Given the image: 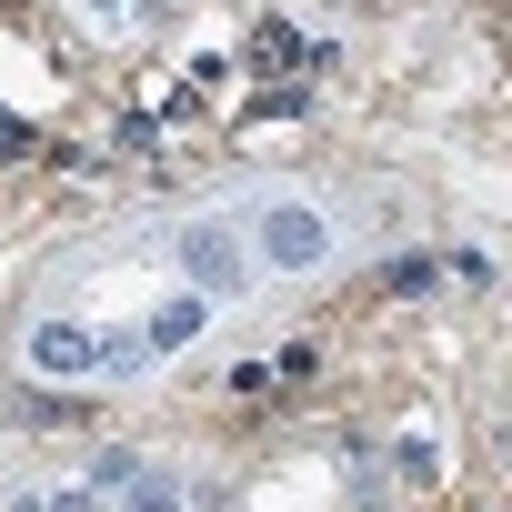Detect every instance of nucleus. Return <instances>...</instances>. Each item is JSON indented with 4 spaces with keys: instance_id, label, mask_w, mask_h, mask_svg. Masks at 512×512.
Segmentation results:
<instances>
[{
    "instance_id": "nucleus-1",
    "label": "nucleus",
    "mask_w": 512,
    "mask_h": 512,
    "mask_svg": "<svg viewBox=\"0 0 512 512\" xmlns=\"http://www.w3.org/2000/svg\"><path fill=\"white\" fill-rule=\"evenodd\" d=\"M322 262H332V221L312 201H272L251 231V272H322Z\"/></svg>"
},
{
    "instance_id": "nucleus-2",
    "label": "nucleus",
    "mask_w": 512,
    "mask_h": 512,
    "mask_svg": "<svg viewBox=\"0 0 512 512\" xmlns=\"http://www.w3.org/2000/svg\"><path fill=\"white\" fill-rule=\"evenodd\" d=\"M181 272H191V302H241L251 292V251L231 221H191L181 231Z\"/></svg>"
},
{
    "instance_id": "nucleus-3",
    "label": "nucleus",
    "mask_w": 512,
    "mask_h": 512,
    "mask_svg": "<svg viewBox=\"0 0 512 512\" xmlns=\"http://www.w3.org/2000/svg\"><path fill=\"white\" fill-rule=\"evenodd\" d=\"M31 362H41V372H91V332H81V322H41V332H31Z\"/></svg>"
},
{
    "instance_id": "nucleus-4",
    "label": "nucleus",
    "mask_w": 512,
    "mask_h": 512,
    "mask_svg": "<svg viewBox=\"0 0 512 512\" xmlns=\"http://www.w3.org/2000/svg\"><path fill=\"white\" fill-rule=\"evenodd\" d=\"M201 322H211V302H161L141 342H151V352H181V342H201Z\"/></svg>"
},
{
    "instance_id": "nucleus-5",
    "label": "nucleus",
    "mask_w": 512,
    "mask_h": 512,
    "mask_svg": "<svg viewBox=\"0 0 512 512\" xmlns=\"http://www.w3.org/2000/svg\"><path fill=\"white\" fill-rule=\"evenodd\" d=\"M91 372L131 382V372H151V342H141V332H91Z\"/></svg>"
},
{
    "instance_id": "nucleus-6",
    "label": "nucleus",
    "mask_w": 512,
    "mask_h": 512,
    "mask_svg": "<svg viewBox=\"0 0 512 512\" xmlns=\"http://www.w3.org/2000/svg\"><path fill=\"white\" fill-rule=\"evenodd\" d=\"M121 512H181V482H171L161 462H141V472L121 482Z\"/></svg>"
},
{
    "instance_id": "nucleus-7",
    "label": "nucleus",
    "mask_w": 512,
    "mask_h": 512,
    "mask_svg": "<svg viewBox=\"0 0 512 512\" xmlns=\"http://www.w3.org/2000/svg\"><path fill=\"white\" fill-rule=\"evenodd\" d=\"M302 61H312V51H302L282 21H262V41H251V71H302Z\"/></svg>"
},
{
    "instance_id": "nucleus-8",
    "label": "nucleus",
    "mask_w": 512,
    "mask_h": 512,
    "mask_svg": "<svg viewBox=\"0 0 512 512\" xmlns=\"http://www.w3.org/2000/svg\"><path fill=\"white\" fill-rule=\"evenodd\" d=\"M382 292H432V251H402V262L382 272Z\"/></svg>"
},
{
    "instance_id": "nucleus-9",
    "label": "nucleus",
    "mask_w": 512,
    "mask_h": 512,
    "mask_svg": "<svg viewBox=\"0 0 512 512\" xmlns=\"http://www.w3.org/2000/svg\"><path fill=\"white\" fill-rule=\"evenodd\" d=\"M392 462H402V482H432V472H442V452H432V442H402Z\"/></svg>"
},
{
    "instance_id": "nucleus-10",
    "label": "nucleus",
    "mask_w": 512,
    "mask_h": 512,
    "mask_svg": "<svg viewBox=\"0 0 512 512\" xmlns=\"http://www.w3.org/2000/svg\"><path fill=\"white\" fill-rule=\"evenodd\" d=\"M131 472H141V452H111V462H91V492H121Z\"/></svg>"
},
{
    "instance_id": "nucleus-11",
    "label": "nucleus",
    "mask_w": 512,
    "mask_h": 512,
    "mask_svg": "<svg viewBox=\"0 0 512 512\" xmlns=\"http://www.w3.org/2000/svg\"><path fill=\"white\" fill-rule=\"evenodd\" d=\"M0 151H31V131H21V121H11V111H0Z\"/></svg>"
},
{
    "instance_id": "nucleus-12",
    "label": "nucleus",
    "mask_w": 512,
    "mask_h": 512,
    "mask_svg": "<svg viewBox=\"0 0 512 512\" xmlns=\"http://www.w3.org/2000/svg\"><path fill=\"white\" fill-rule=\"evenodd\" d=\"M11 512H51V502H41V492H21V502H11Z\"/></svg>"
},
{
    "instance_id": "nucleus-13",
    "label": "nucleus",
    "mask_w": 512,
    "mask_h": 512,
    "mask_svg": "<svg viewBox=\"0 0 512 512\" xmlns=\"http://www.w3.org/2000/svg\"><path fill=\"white\" fill-rule=\"evenodd\" d=\"M91 11H121V0H91Z\"/></svg>"
}]
</instances>
